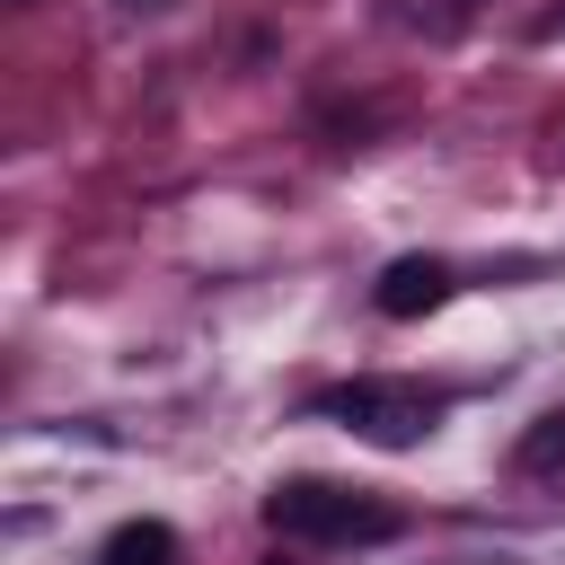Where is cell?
<instances>
[{
	"mask_svg": "<svg viewBox=\"0 0 565 565\" xmlns=\"http://www.w3.org/2000/svg\"><path fill=\"white\" fill-rule=\"evenodd\" d=\"M97 565H177V530H168V521H124V530L97 547Z\"/></svg>",
	"mask_w": 565,
	"mask_h": 565,
	"instance_id": "obj_4",
	"label": "cell"
},
{
	"mask_svg": "<svg viewBox=\"0 0 565 565\" xmlns=\"http://www.w3.org/2000/svg\"><path fill=\"white\" fill-rule=\"evenodd\" d=\"M265 530H282V539H335V547H380V539L406 530V512L380 503V494L327 486V477H282L265 494Z\"/></svg>",
	"mask_w": 565,
	"mask_h": 565,
	"instance_id": "obj_1",
	"label": "cell"
},
{
	"mask_svg": "<svg viewBox=\"0 0 565 565\" xmlns=\"http://www.w3.org/2000/svg\"><path fill=\"white\" fill-rule=\"evenodd\" d=\"M512 468H521V477H556V468H565V406H556V415H539V424L521 433Z\"/></svg>",
	"mask_w": 565,
	"mask_h": 565,
	"instance_id": "obj_5",
	"label": "cell"
},
{
	"mask_svg": "<svg viewBox=\"0 0 565 565\" xmlns=\"http://www.w3.org/2000/svg\"><path fill=\"white\" fill-rule=\"evenodd\" d=\"M309 415H327V424H344V433H362V441H380V450H406V441H424V433H433L441 397H433V388H415V380H380V371H362V380L318 388V397H309Z\"/></svg>",
	"mask_w": 565,
	"mask_h": 565,
	"instance_id": "obj_2",
	"label": "cell"
},
{
	"mask_svg": "<svg viewBox=\"0 0 565 565\" xmlns=\"http://www.w3.org/2000/svg\"><path fill=\"white\" fill-rule=\"evenodd\" d=\"M450 300V265L441 256H397L380 282H371V309L380 318H424V309H441Z\"/></svg>",
	"mask_w": 565,
	"mask_h": 565,
	"instance_id": "obj_3",
	"label": "cell"
}]
</instances>
